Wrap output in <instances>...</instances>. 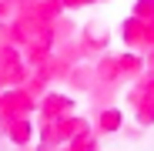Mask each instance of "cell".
<instances>
[]
</instances>
